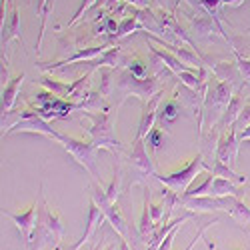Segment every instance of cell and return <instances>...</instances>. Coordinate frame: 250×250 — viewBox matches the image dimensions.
Wrapping results in <instances>:
<instances>
[{"mask_svg":"<svg viewBox=\"0 0 250 250\" xmlns=\"http://www.w3.org/2000/svg\"><path fill=\"white\" fill-rule=\"evenodd\" d=\"M146 138H134V144H132V152H130V160L136 168L142 172V174H150L156 178V166L152 162V158L148 156V150H146Z\"/></svg>","mask_w":250,"mask_h":250,"instance_id":"12","label":"cell"},{"mask_svg":"<svg viewBox=\"0 0 250 250\" xmlns=\"http://www.w3.org/2000/svg\"><path fill=\"white\" fill-rule=\"evenodd\" d=\"M212 74H214V78H218L222 82H230V84H234V82L242 76L240 70H238V66L236 64H230V62H218V64H214Z\"/></svg>","mask_w":250,"mask_h":250,"instance_id":"20","label":"cell"},{"mask_svg":"<svg viewBox=\"0 0 250 250\" xmlns=\"http://www.w3.org/2000/svg\"><path fill=\"white\" fill-rule=\"evenodd\" d=\"M232 52H234V56H236V66H238V70H240V74L250 82V58H246V56H242L236 48H232Z\"/></svg>","mask_w":250,"mask_h":250,"instance_id":"31","label":"cell"},{"mask_svg":"<svg viewBox=\"0 0 250 250\" xmlns=\"http://www.w3.org/2000/svg\"><path fill=\"white\" fill-rule=\"evenodd\" d=\"M148 48H150V52H154L162 62H164V66L168 68V70H172L174 74H180V72H184V70H192L190 66H186L184 62L174 54V52H170L168 48H156L152 42H148Z\"/></svg>","mask_w":250,"mask_h":250,"instance_id":"18","label":"cell"},{"mask_svg":"<svg viewBox=\"0 0 250 250\" xmlns=\"http://www.w3.org/2000/svg\"><path fill=\"white\" fill-rule=\"evenodd\" d=\"M112 44L108 42V44H100V46H92V48H84V50H78L76 54H72V56H68V58H64V60H58V62H48V64H40V70H54V68H60V66H64V64H72V62H82V60H94V58H98V56H102L104 52H106L108 48H110Z\"/></svg>","mask_w":250,"mask_h":250,"instance_id":"14","label":"cell"},{"mask_svg":"<svg viewBox=\"0 0 250 250\" xmlns=\"http://www.w3.org/2000/svg\"><path fill=\"white\" fill-rule=\"evenodd\" d=\"M238 140H240V142L250 140V126H246L244 130H240V132H238Z\"/></svg>","mask_w":250,"mask_h":250,"instance_id":"35","label":"cell"},{"mask_svg":"<svg viewBox=\"0 0 250 250\" xmlns=\"http://www.w3.org/2000/svg\"><path fill=\"white\" fill-rule=\"evenodd\" d=\"M134 30L146 32V26H144V24L140 22L138 14H132V16H124V18L120 20V24H118V32H116L114 40H120V38H124V36H128V34H130V32H134Z\"/></svg>","mask_w":250,"mask_h":250,"instance_id":"21","label":"cell"},{"mask_svg":"<svg viewBox=\"0 0 250 250\" xmlns=\"http://www.w3.org/2000/svg\"><path fill=\"white\" fill-rule=\"evenodd\" d=\"M10 132H32V134H42L46 138H52L56 140L58 138V132L48 124V120H44L42 116H30L26 120H20L14 124V128Z\"/></svg>","mask_w":250,"mask_h":250,"instance_id":"13","label":"cell"},{"mask_svg":"<svg viewBox=\"0 0 250 250\" xmlns=\"http://www.w3.org/2000/svg\"><path fill=\"white\" fill-rule=\"evenodd\" d=\"M108 250H114V246H108Z\"/></svg>","mask_w":250,"mask_h":250,"instance_id":"39","label":"cell"},{"mask_svg":"<svg viewBox=\"0 0 250 250\" xmlns=\"http://www.w3.org/2000/svg\"><path fill=\"white\" fill-rule=\"evenodd\" d=\"M124 2H128V4L136 6L138 10H144V8H148V0H124Z\"/></svg>","mask_w":250,"mask_h":250,"instance_id":"34","label":"cell"},{"mask_svg":"<svg viewBox=\"0 0 250 250\" xmlns=\"http://www.w3.org/2000/svg\"><path fill=\"white\" fill-rule=\"evenodd\" d=\"M162 138H164V132L158 128V126H154L150 132H148V136H146V144L154 150V152H158L160 148H162Z\"/></svg>","mask_w":250,"mask_h":250,"instance_id":"30","label":"cell"},{"mask_svg":"<svg viewBox=\"0 0 250 250\" xmlns=\"http://www.w3.org/2000/svg\"><path fill=\"white\" fill-rule=\"evenodd\" d=\"M90 198L98 204V208L102 210L104 218L112 224V228L118 232V236L124 238V240H128V224H126V220H124V216L120 214L118 206L108 200L106 192H104V188H102V184H94L92 186V188H90Z\"/></svg>","mask_w":250,"mask_h":250,"instance_id":"6","label":"cell"},{"mask_svg":"<svg viewBox=\"0 0 250 250\" xmlns=\"http://www.w3.org/2000/svg\"><path fill=\"white\" fill-rule=\"evenodd\" d=\"M150 206H152L150 204V190H148V186H144V204H142V214H140V220H138V232H140L142 240H148V242H150V238L156 230Z\"/></svg>","mask_w":250,"mask_h":250,"instance_id":"15","label":"cell"},{"mask_svg":"<svg viewBox=\"0 0 250 250\" xmlns=\"http://www.w3.org/2000/svg\"><path fill=\"white\" fill-rule=\"evenodd\" d=\"M238 128L236 124H232L230 128H228L226 132H222L218 136V142H216V150H214V158L222 160L224 164L228 166H234L236 162V156H238Z\"/></svg>","mask_w":250,"mask_h":250,"instance_id":"9","label":"cell"},{"mask_svg":"<svg viewBox=\"0 0 250 250\" xmlns=\"http://www.w3.org/2000/svg\"><path fill=\"white\" fill-rule=\"evenodd\" d=\"M228 214H230L240 226L250 224V206H246L242 198H236L234 200V206L230 208V212H228Z\"/></svg>","mask_w":250,"mask_h":250,"instance_id":"25","label":"cell"},{"mask_svg":"<svg viewBox=\"0 0 250 250\" xmlns=\"http://www.w3.org/2000/svg\"><path fill=\"white\" fill-rule=\"evenodd\" d=\"M38 208H40V204L34 202L24 212H4V216H8L16 224L18 230L22 232V236L28 244L34 242V230H36V224H38Z\"/></svg>","mask_w":250,"mask_h":250,"instance_id":"10","label":"cell"},{"mask_svg":"<svg viewBox=\"0 0 250 250\" xmlns=\"http://www.w3.org/2000/svg\"><path fill=\"white\" fill-rule=\"evenodd\" d=\"M118 24H120V22H116L112 16H106V30H108L110 34L116 36V32H118Z\"/></svg>","mask_w":250,"mask_h":250,"instance_id":"33","label":"cell"},{"mask_svg":"<svg viewBox=\"0 0 250 250\" xmlns=\"http://www.w3.org/2000/svg\"><path fill=\"white\" fill-rule=\"evenodd\" d=\"M178 114H180V104L176 102V98H166L158 108V120L160 122H172L178 118Z\"/></svg>","mask_w":250,"mask_h":250,"instance_id":"23","label":"cell"},{"mask_svg":"<svg viewBox=\"0 0 250 250\" xmlns=\"http://www.w3.org/2000/svg\"><path fill=\"white\" fill-rule=\"evenodd\" d=\"M114 84H116V80H112V70L102 66V68H100V88H98L100 94H102V96H108Z\"/></svg>","mask_w":250,"mask_h":250,"instance_id":"29","label":"cell"},{"mask_svg":"<svg viewBox=\"0 0 250 250\" xmlns=\"http://www.w3.org/2000/svg\"><path fill=\"white\" fill-rule=\"evenodd\" d=\"M164 98V90L158 92L154 98H150L148 102L142 104V116H140V124H138V138H146L148 132L156 126V120H158V108H160V100Z\"/></svg>","mask_w":250,"mask_h":250,"instance_id":"11","label":"cell"},{"mask_svg":"<svg viewBox=\"0 0 250 250\" xmlns=\"http://www.w3.org/2000/svg\"><path fill=\"white\" fill-rule=\"evenodd\" d=\"M208 170V166L204 162V156L202 154H196L188 164L182 166V168L170 172V174H156V180L162 182L164 186H168L170 190H174L176 194H184L186 190L190 188V184L194 182V178L200 174V172H206Z\"/></svg>","mask_w":250,"mask_h":250,"instance_id":"4","label":"cell"},{"mask_svg":"<svg viewBox=\"0 0 250 250\" xmlns=\"http://www.w3.org/2000/svg\"><path fill=\"white\" fill-rule=\"evenodd\" d=\"M26 80V74L20 72L16 76H12L6 84L2 86V104H0V108L2 112H10L14 110V104L18 100V92H20V86H22V82Z\"/></svg>","mask_w":250,"mask_h":250,"instance_id":"16","label":"cell"},{"mask_svg":"<svg viewBox=\"0 0 250 250\" xmlns=\"http://www.w3.org/2000/svg\"><path fill=\"white\" fill-rule=\"evenodd\" d=\"M118 106L112 110H82V116L90 120V126L86 132L90 134L96 148H106V150H120L122 144L114 134V122H116Z\"/></svg>","mask_w":250,"mask_h":250,"instance_id":"1","label":"cell"},{"mask_svg":"<svg viewBox=\"0 0 250 250\" xmlns=\"http://www.w3.org/2000/svg\"><path fill=\"white\" fill-rule=\"evenodd\" d=\"M242 2H244V0H224L222 4H224V6H232V8H236V6H240Z\"/></svg>","mask_w":250,"mask_h":250,"instance_id":"36","label":"cell"},{"mask_svg":"<svg viewBox=\"0 0 250 250\" xmlns=\"http://www.w3.org/2000/svg\"><path fill=\"white\" fill-rule=\"evenodd\" d=\"M122 242H120V250H132L130 248V244H128V240H124V238H120Z\"/></svg>","mask_w":250,"mask_h":250,"instance_id":"37","label":"cell"},{"mask_svg":"<svg viewBox=\"0 0 250 250\" xmlns=\"http://www.w3.org/2000/svg\"><path fill=\"white\" fill-rule=\"evenodd\" d=\"M210 196H234V198H240V196H242V192H238V186H236V182L228 180V178L214 176V180H212V190H210Z\"/></svg>","mask_w":250,"mask_h":250,"instance_id":"19","label":"cell"},{"mask_svg":"<svg viewBox=\"0 0 250 250\" xmlns=\"http://www.w3.org/2000/svg\"><path fill=\"white\" fill-rule=\"evenodd\" d=\"M38 82H40V86H44V88H46V90H50L52 94H56V96H60V98H64V96H66L68 82L56 80V78H52V76H42Z\"/></svg>","mask_w":250,"mask_h":250,"instance_id":"26","label":"cell"},{"mask_svg":"<svg viewBox=\"0 0 250 250\" xmlns=\"http://www.w3.org/2000/svg\"><path fill=\"white\" fill-rule=\"evenodd\" d=\"M64 150L80 164L84 166V170H88V174L92 178H98V170H96V152L98 148L94 146V142H86L82 138H76V136H66V134H60L58 132V138H56Z\"/></svg>","mask_w":250,"mask_h":250,"instance_id":"5","label":"cell"},{"mask_svg":"<svg viewBox=\"0 0 250 250\" xmlns=\"http://www.w3.org/2000/svg\"><path fill=\"white\" fill-rule=\"evenodd\" d=\"M126 70H128L130 74H134L136 78H146V76H148V66L144 64V60H140L138 56H134V58H128Z\"/></svg>","mask_w":250,"mask_h":250,"instance_id":"28","label":"cell"},{"mask_svg":"<svg viewBox=\"0 0 250 250\" xmlns=\"http://www.w3.org/2000/svg\"><path fill=\"white\" fill-rule=\"evenodd\" d=\"M208 248H210V250H214V246H212V244H210V242H208Z\"/></svg>","mask_w":250,"mask_h":250,"instance_id":"38","label":"cell"},{"mask_svg":"<svg viewBox=\"0 0 250 250\" xmlns=\"http://www.w3.org/2000/svg\"><path fill=\"white\" fill-rule=\"evenodd\" d=\"M234 196H196V198H182L180 202L188 208L190 212H216V210H226L230 212L234 206Z\"/></svg>","mask_w":250,"mask_h":250,"instance_id":"7","label":"cell"},{"mask_svg":"<svg viewBox=\"0 0 250 250\" xmlns=\"http://www.w3.org/2000/svg\"><path fill=\"white\" fill-rule=\"evenodd\" d=\"M120 182H122V170H120V166H116V168H114V174H112V180H110V184L104 186V192H106L108 200H110V202H114V204H116L118 194H120Z\"/></svg>","mask_w":250,"mask_h":250,"instance_id":"27","label":"cell"},{"mask_svg":"<svg viewBox=\"0 0 250 250\" xmlns=\"http://www.w3.org/2000/svg\"><path fill=\"white\" fill-rule=\"evenodd\" d=\"M116 88L124 94L126 98L128 94L138 96L144 102H148L150 98H154L158 92H162V84L158 76H146V78H136L134 74H130L128 70H122L116 78Z\"/></svg>","mask_w":250,"mask_h":250,"instance_id":"3","label":"cell"},{"mask_svg":"<svg viewBox=\"0 0 250 250\" xmlns=\"http://www.w3.org/2000/svg\"><path fill=\"white\" fill-rule=\"evenodd\" d=\"M234 92H232V84L230 82H222L218 78L210 80V84H208V90H206V96H204V110L208 112L210 108H226L228 104H230Z\"/></svg>","mask_w":250,"mask_h":250,"instance_id":"8","label":"cell"},{"mask_svg":"<svg viewBox=\"0 0 250 250\" xmlns=\"http://www.w3.org/2000/svg\"><path fill=\"white\" fill-rule=\"evenodd\" d=\"M62 238H64V224H62L60 214L48 206L44 196H40L34 250H42L44 246H58L62 242Z\"/></svg>","mask_w":250,"mask_h":250,"instance_id":"2","label":"cell"},{"mask_svg":"<svg viewBox=\"0 0 250 250\" xmlns=\"http://www.w3.org/2000/svg\"><path fill=\"white\" fill-rule=\"evenodd\" d=\"M212 180H214V174L210 172V174H206V178L200 182V184H194V186H190L188 190H186L184 194H182V198H196V196H208L210 194V190H212Z\"/></svg>","mask_w":250,"mask_h":250,"instance_id":"24","label":"cell"},{"mask_svg":"<svg viewBox=\"0 0 250 250\" xmlns=\"http://www.w3.org/2000/svg\"><path fill=\"white\" fill-rule=\"evenodd\" d=\"M12 38L22 40V30H20V12H18V6L14 2H12V8H10V14L6 18V22L2 24V48L10 42Z\"/></svg>","mask_w":250,"mask_h":250,"instance_id":"17","label":"cell"},{"mask_svg":"<svg viewBox=\"0 0 250 250\" xmlns=\"http://www.w3.org/2000/svg\"><path fill=\"white\" fill-rule=\"evenodd\" d=\"M210 170H212L214 176L228 178V180H232V182H236V184H244V182H246V176H244V174L234 172V170H232V166L224 164V162L218 160V158H214V164H212V168H210Z\"/></svg>","mask_w":250,"mask_h":250,"instance_id":"22","label":"cell"},{"mask_svg":"<svg viewBox=\"0 0 250 250\" xmlns=\"http://www.w3.org/2000/svg\"><path fill=\"white\" fill-rule=\"evenodd\" d=\"M210 226H212V222H206V224H204V226L200 228V230L196 232V236H194V238L190 240V244H188V246H186L184 250H192V248H194V244H196V242H198V240H200V238L204 236V232H206V230H208V228H210Z\"/></svg>","mask_w":250,"mask_h":250,"instance_id":"32","label":"cell"}]
</instances>
